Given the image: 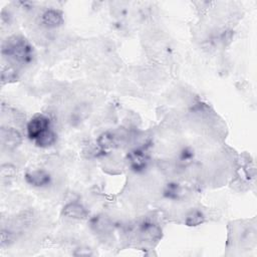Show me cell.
<instances>
[{
    "label": "cell",
    "instance_id": "cell-1",
    "mask_svg": "<svg viewBox=\"0 0 257 257\" xmlns=\"http://www.w3.org/2000/svg\"><path fill=\"white\" fill-rule=\"evenodd\" d=\"M27 135L36 146L41 148L50 147L57 141V135L52 130L51 120L45 115H36L29 121Z\"/></svg>",
    "mask_w": 257,
    "mask_h": 257
},
{
    "label": "cell",
    "instance_id": "cell-2",
    "mask_svg": "<svg viewBox=\"0 0 257 257\" xmlns=\"http://www.w3.org/2000/svg\"><path fill=\"white\" fill-rule=\"evenodd\" d=\"M2 54L19 64H29L34 58V51L29 42L21 36L9 38L2 48Z\"/></svg>",
    "mask_w": 257,
    "mask_h": 257
},
{
    "label": "cell",
    "instance_id": "cell-3",
    "mask_svg": "<svg viewBox=\"0 0 257 257\" xmlns=\"http://www.w3.org/2000/svg\"><path fill=\"white\" fill-rule=\"evenodd\" d=\"M25 180L28 184L35 187H45L51 184V175L44 170H35L25 175Z\"/></svg>",
    "mask_w": 257,
    "mask_h": 257
},
{
    "label": "cell",
    "instance_id": "cell-4",
    "mask_svg": "<svg viewBox=\"0 0 257 257\" xmlns=\"http://www.w3.org/2000/svg\"><path fill=\"white\" fill-rule=\"evenodd\" d=\"M41 22L49 28H56L64 23V15L60 10L49 9L42 14Z\"/></svg>",
    "mask_w": 257,
    "mask_h": 257
},
{
    "label": "cell",
    "instance_id": "cell-5",
    "mask_svg": "<svg viewBox=\"0 0 257 257\" xmlns=\"http://www.w3.org/2000/svg\"><path fill=\"white\" fill-rule=\"evenodd\" d=\"M130 161L131 167L135 171H142L147 167L148 164V157L147 155L141 150H135L130 154Z\"/></svg>",
    "mask_w": 257,
    "mask_h": 257
},
{
    "label": "cell",
    "instance_id": "cell-6",
    "mask_svg": "<svg viewBox=\"0 0 257 257\" xmlns=\"http://www.w3.org/2000/svg\"><path fill=\"white\" fill-rule=\"evenodd\" d=\"M64 214L65 216L73 219H83L87 217V210L83 208V206L77 203H71L65 206L64 210Z\"/></svg>",
    "mask_w": 257,
    "mask_h": 257
},
{
    "label": "cell",
    "instance_id": "cell-7",
    "mask_svg": "<svg viewBox=\"0 0 257 257\" xmlns=\"http://www.w3.org/2000/svg\"><path fill=\"white\" fill-rule=\"evenodd\" d=\"M180 194H181L180 187L176 183H170V184H168L166 189H165V191H164L165 197H167L169 199H178Z\"/></svg>",
    "mask_w": 257,
    "mask_h": 257
},
{
    "label": "cell",
    "instance_id": "cell-8",
    "mask_svg": "<svg viewBox=\"0 0 257 257\" xmlns=\"http://www.w3.org/2000/svg\"><path fill=\"white\" fill-rule=\"evenodd\" d=\"M203 221H204V216L200 211H192L187 216L186 223L189 226H197L203 223Z\"/></svg>",
    "mask_w": 257,
    "mask_h": 257
},
{
    "label": "cell",
    "instance_id": "cell-9",
    "mask_svg": "<svg viewBox=\"0 0 257 257\" xmlns=\"http://www.w3.org/2000/svg\"><path fill=\"white\" fill-rule=\"evenodd\" d=\"M193 152L192 151H190V149H184L183 150V152L181 153V160L183 161V162H185V160H186V162L188 161V160H190V159H192L193 158Z\"/></svg>",
    "mask_w": 257,
    "mask_h": 257
}]
</instances>
